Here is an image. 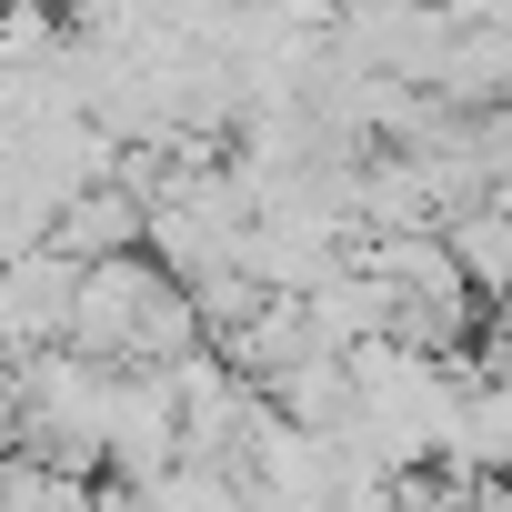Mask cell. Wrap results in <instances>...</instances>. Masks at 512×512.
I'll list each match as a JSON object with an SVG mask.
<instances>
[{"mask_svg": "<svg viewBox=\"0 0 512 512\" xmlns=\"http://www.w3.org/2000/svg\"><path fill=\"white\" fill-rule=\"evenodd\" d=\"M51 251L71 262H101V251H141V191L131 181H91L51 211Z\"/></svg>", "mask_w": 512, "mask_h": 512, "instance_id": "6da1fadb", "label": "cell"}, {"mask_svg": "<svg viewBox=\"0 0 512 512\" xmlns=\"http://www.w3.org/2000/svg\"><path fill=\"white\" fill-rule=\"evenodd\" d=\"M272 412H282L292 432H342V422H352V362L302 342V352L272 372Z\"/></svg>", "mask_w": 512, "mask_h": 512, "instance_id": "7a4b0ae2", "label": "cell"}, {"mask_svg": "<svg viewBox=\"0 0 512 512\" xmlns=\"http://www.w3.org/2000/svg\"><path fill=\"white\" fill-rule=\"evenodd\" d=\"M442 251H452V272L482 292V302H512V211L502 201H472V211H442L432 221Z\"/></svg>", "mask_w": 512, "mask_h": 512, "instance_id": "3957f363", "label": "cell"}, {"mask_svg": "<svg viewBox=\"0 0 512 512\" xmlns=\"http://www.w3.org/2000/svg\"><path fill=\"white\" fill-rule=\"evenodd\" d=\"M402 512H472V502H462V492H442V502H402Z\"/></svg>", "mask_w": 512, "mask_h": 512, "instance_id": "277c9868", "label": "cell"}]
</instances>
